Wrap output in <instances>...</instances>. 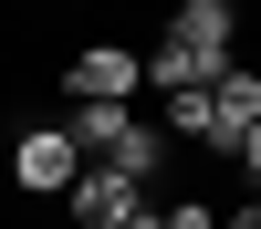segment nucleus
<instances>
[{
    "label": "nucleus",
    "instance_id": "obj_5",
    "mask_svg": "<svg viewBox=\"0 0 261 229\" xmlns=\"http://www.w3.org/2000/svg\"><path fill=\"white\" fill-rule=\"evenodd\" d=\"M230 31H241L230 0H178V21H167V42H188V52H209V62H230Z\"/></svg>",
    "mask_w": 261,
    "mask_h": 229
},
{
    "label": "nucleus",
    "instance_id": "obj_4",
    "mask_svg": "<svg viewBox=\"0 0 261 229\" xmlns=\"http://www.w3.org/2000/svg\"><path fill=\"white\" fill-rule=\"evenodd\" d=\"M136 208H157L136 177H115V167H84L73 187H63V219H84V229H125Z\"/></svg>",
    "mask_w": 261,
    "mask_h": 229
},
{
    "label": "nucleus",
    "instance_id": "obj_2",
    "mask_svg": "<svg viewBox=\"0 0 261 229\" xmlns=\"http://www.w3.org/2000/svg\"><path fill=\"white\" fill-rule=\"evenodd\" d=\"M63 94L73 104H136L146 94V62L125 52V42H84V52L63 62Z\"/></svg>",
    "mask_w": 261,
    "mask_h": 229
},
{
    "label": "nucleus",
    "instance_id": "obj_8",
    "mask_svg": "<svg viewBox=\"0 0 261 229\" xmlns=\"http://www.w3.org/2000/svg\"><path fill=\"white\" fill-rule=\"evenodd\" d=\"M125 229H167V219H157V208H136V219H125Z\"/></svg>",
    "mask_w": 261,
    "mask_h": 229
},
{
    "label": "nucleus",
    "instance_id": "obj_1",
    "mask_svg": "<svg viewBox=\"0 0 261 229\" xmlns=\"http://www.w3.org/2000/svg\"><path fill=\"white\" fill-rule=\"evenodd\" d=\"M251 125H261V73H251V62H220V73L199 83V146H209V156H241Z\"/></svg>",
    "mask_w": 261,
    "mask_h": 229
},
{
    "label": "nucleus",
    "instance_id": "obj_3",
    "mask_svg": "<svg viewBox=\"0 0 261 229\" xmlns=\"http://www.w3.org/2000/svg\"><path fill=\"white\" fill-rule=\"evenodd\" d=\"M73 177H84V156H73L63 125H21V136H11V187H21V198H63Z\"/></svg>",
    "mask_w": 261,
    "mask_h": 229
},
{
    "label": "nucleus",
    "instance_id": "obj_6",
    "mask_svg": "<svg viewBox=\"0 0 261 229\" xmlns=\"http://www.w3.org/2000/svg\"><path fill=\"white\" fill-rule=\"evenodd\" d=\"M157 219H167V229H220V219H209V198H157Z\"/></svg>",
    "mask_w": 261,
    "mask_h": 229
},
{
    "label": "nucleus",
    "instance_id": "obj_7",
    "mask_svg": "<svg viewBox=\"0 0 261 229\" xmlns=\"http://www.w3.org/2000/svg\"><path fill=\"white\" fill-rule=\"evenodd\" d=\"M220 229H261V198H241V208H230V219H220Z\"/></svg>",
    "mask_w": 261,
    "mask_h": 229
}]
</instances>
